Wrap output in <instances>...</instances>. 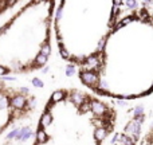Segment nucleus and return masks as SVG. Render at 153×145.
<instances>
[{
    "instance_id": "5",
    "label": "nucleus",
    "mask_w": 153,
    "mask_h": 145,
    "mask_svg": "<svg viewBox=\"0 0 153 145\" xmlns=\"http://www.w3.org/2000/svg\"><path fill=\"white\" fill-rule=\"evenodd\" d=\"M19 1L20 0H0V16L8 9H11L12 7H15Z\"/></svg>"
},
{
    "instance_id": "6",
    "label": "nucleus",
    "mask_w": 153,
    "mask_h": 145,
    "mask_svg": "<svg viewBox=\"0 0 153 145\" xmlns=\"http://www.w3.org/2000/svg\"><path fill=\"white\" fill-rule=\"evenodd\" d=\"M126 4H128V7H129L130 9H134L137 7V1L136 0H126Z\"/></svg>"
},
{
    "instance_id": "4",
    "label": "nucleus",
    "mask_w": 153,
    "mask_h": 145,
    "mask_svg": "<svg viewBox=\"0 0 153 145\" xmlns=\"http://www.w3.org/2000/svg\"><path fill=\"white\" fill-rule=\"evenodd\" d=\"M36 109V98L28 89L0 79V137Z\"/></svg>"
},
{
    "instance_id": "7",
    "label": "nucleus",
    "mask_w": 153,
    "mask_h": 145,
    "mask_svg": "<svg viewBox=\"0 0 153 145\" xmlns=\"http://www.w3.org/2000/svg\"><path fill=\"white\" fill-rule=\"evenodd\" d=\"M133 113H134V114H136L137 117H138L140 114H142V113H144V106H137L136 109L133 110Z\"/></svg>"
},
{
    "instance_id": "1",
    "label": "nucleus",
    "mask_w": 153,
    "mask_h": 145,
    "mask_svg": "<svg viewBox=\"0 0 153 145\" xmlns=\"http://www.w3.org/2000/svg\"><path fill=\"white\" fill-rule=\"evenodd\" d=\"M116 125L112 105L91 93L62 87L50 94L38 120L35 145L104 144Z\"/></svg>"
},
{
    "instance_id": "2",
    "label": "nucleus",
    "mask_w": 153,
    "mask_h": 145,
    "mask_svg": "<svg viewBox=\"0 0 153 145\" xmlns=\"http://www.w3.org/2000/svg\"><path fill=\"white\" fill-rule=\"evenodd\" d=\"M56 0H28L0 27V77L23 75L47 64Z\"/></svg>"
},
{
    "instance_id": "3",
    "label": "nucleus",
    "mask_w": 153,
    "mask_h": 145,
    "mask_svg": "<svg viewBox=\"0 0 153 145\" xmlns=\"http://www.w3.org/2000/svg\"><path fill=\"white\" fill-rule=\"evenodd\" d=\"M118 8L114 0H59L54 32L62 58L83 66L97 55L117 22Z\"/></svg>"
}]
</instances>
